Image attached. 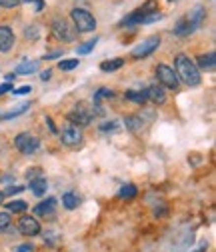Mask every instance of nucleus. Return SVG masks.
Instances as JSON below:
<instances>
[{
  "mask_svg": "<svg viewBox=\"0 0 216 252\" xmlns=\"http://www.w3.org/2000/svg\"><path fill=\"white\" fill-rule=\"evenodd\" d=\"M174 68H176V76L178 80H182L184 84H188V86H198L202 76H200V68L194 64V60L186 54H178L174 58Z\"/></svg>",
  "mask_w": 216,
  "mask_h": 252,
  "instance_id": "nucleus-1",
  "label": "nucleus"
},
{
  "mask_svg": "<svg viewBox=\"0 0 216 252\" xmlns=\"http://www.w3.org/2000/svg\"><path fill=\"white\" fill-rule=\"evenodd\" d=\"M70 16H72L76 32H92V30L96 28V18L84 8H74L70 12Z\"/></svg>",
  "mask_w": 216,
  "mask_h": 252,
  "instance_id": "nucleus-2",
  "label": "nucleus"
},
{
  "mask_svg": "<svg viewBox=\"0 0 216 252\" xmlns=\"http://www.w3.org/2000/svg\"><path fill=\"white\" fill-rule=\"evenodd\" d=\"M156 78H158V84L164 86V88H170V90H176L180 80L174 72V68H170L168 64H158L156 66Z\"/></svg>",
  "mask_w": 216,
  "mask_h": 252,
  "instance_id": "nucleus-3",
  "label": "nucleus"
},
{
  "mask_svg": "<svg viewBox=\"0 0 216 252\" xmlns=\"http://www.w3.org/2000/svg\"><path fill=\"white\" fill-rule=\"evenodd\" d=\"M14 146L22 154H34L38 150V146H40V140L34 134H30V132H22V134H18L14 138Z\"/></svg>",
  "mask_w": 216,
  "mask_h": 252,
  "instance_id": "nucleus-4",
  "label": "nucleus"
},
{
  "mask_svg": "<svg viewBox=\"0 0 216 252\" xmlns=\"http://www.w3.org/2000/svg\"><path fill=\"white\" fill-rule=\"evenodd\" d=\"M52 32L58 40H62V42H72L76 38V28H72L66 20L62 18H56L52 22Z\"/></svg>",
  "mask_w": 216,
  "mask_h": 252,
  "instance_id": "nucleus-5",
  "label": "nucleus"
},
{
  "mask_svg": "<svg viewBox=\"0 0 216 252\" xmlns=\"http://www.w3.org/2000/svg\"><path fill=\"white\" fill-rule=\"evenodd\" d=\"M158 46H160V36H148L146 40H142L140 44L134 46V50H132V58H136V60L146 58V56H150L154 50H156Z\"/></svg>",
  "mask_w": 216,
  "mask_h": 252,
  "instance_id": "nucleus-6",
  "label": "nucleus"
},
{
  "mask_svg": "<svg viewBox=\"0 0 216 252\" xmlns=\"http://www.w3.org/2000/svg\"><path fill=\"white\" fill-rule=\"evenodd\" d=\"M60 140H62L66 146H78L82 142V128L76 124H66L62 132H60Z\"/></svg>",
  "mask_w": 216,
  "mask_h": 252,
  "instance_id": "nucleus-7",
  "label": "nucleus"
},
{
  "mask_svg": "<svg viewBox=\"0 0 216 252\" xmlns=\"http://www.w3.org/2000/svg\"><path fill=\"white\" fill-rule=\"evenodd\" d=\"M92 114H94V110H88L86 104H78L76 108H72V110L68 112V120L82 128V126H88V124H90Z\"/></svg>",
  "mask_w": 216,
  "mask_h": 252,
  "instance_id": "nucleus-8",
  "label": "nucleus"
},
{
  "mask_svg": "<svg viewBox=\"0 0 216 252\" xmlns=\"http://www.w3.org/2000/svg\"><path fill=\"white\" fill-rule=\"evenodd\" d=\"M18 232L24 234V236H36L40 232V224L34 216L30 214H24L20 220H18Z\"/></svg>",
  "mask_w": 216,
  "mask_h": 252,
  "instance_id": "nucleus-9",
  "label": "nucleus"
},
{
  "mask_svg": "<svg viewBox=\"0 0 216 252\" xmlns=\"http://www.w3.org/2000/svg\"><path fill=\"white\" fill-rule=\"evenodd\" d=\"M144 92H146V98L152 100L154 104H164L166 102V88L160 86V84H152Z\"/></svg>",
  "mask_w": 216,
  "mask_h": 252,
  "instance_id": "nucleus-10",
  "label": "nucleus"
},
{
  "mask_svg": "<svg viewBox=\"0 0 216 252\" xmlns=\"http://www.w3.org/2000/svg\"><path fill=\"white\" fill-rule=\"evenodd\" d=\"M54 212H56V198H46L34 206V214L42 218H54Z\"/></svg>",
  "mask_w": 216,
  "mask_h": 252,
  "instance_id": "nucleus-11",
  "label": "nucleus"
},
{
  "mask_svg": "<svg viewBox=\"0 0 216 252\" xmlns=\"http://www.w3.org/2000/svg\"><path fill=\"white\" fill-rule=\"evenodd\" d=\"M14 46V32L10 26H0V52H10Z\"/></svg>",
  "mask_w": 216,
  "mask_h": 252,
  "instance_id": "nucleus-12",
  "label": "nucleus"
},
{
  "mask_svg": "<svg viewBox=\"0 0 216 252\" xmlns=\"http://www.w3.org/2000/svg\"><path fill=\"white\" fill-rule=\"evenodd\" d=\"M194 26L190 24V20L186 18V16H182L178 22H176V26H174V34L176 36H188V34H192L194 32Z\"/></svg>",
  "mask_w": 216,
  "mask_h": 252,
  "instance_id": "nucleus-13",
  "label": "nucleus"
},
{
  "mask_svg": "<svg viewBox=\"0 0 216 252\" xmlns=\"http://www.w3.org/2000/svg\"><path fill=\"white\" fill-rule=\"evenodd\" d=\"M194 64H196L198 68H202V70H212V68H214V64H216V56H214V52L200 54V56L196 58Z\"/></svg>",
  "mask_w": 216,
  "mask_h": 252,
  "instance_id": "nucleus-14",
  "label": "nucleus"
},
{
  "mask_svg": "<svg viewBox=\"0 0 216 252\" xmlns=\"http://www.w3.org/2000/svg\"><path fill=\"white\" fill-rule=\"evenodd\" d=\"M28 186H30V190H32L36 196H44V194H46V188H48L46 178H42V176L32 178V180H28Z\"/></svg>",
  "mask_w": 216,
  "mask_h": 252,
  "instance_id": "nucleus-15",
  "label": "nucleus"
},
{
  "mask_svg": "<svg viewBox=\"0 0 216 252\" xmlns=\"http://www.w3.org/2000/svg\"><path fill=\"white\" fill-rule=\"evenodd\" d=\"M122 64H124V58H112V60H104V62H100V70H102V72H114V70L122 68Z\"/></svg>",
  "mask_w": 216,
  "mask_h": 252,
  "instance_id": "nucleus-16",
  "label": "nucleus"
},
{
  "mask_svg": "<svg viewBox=\"0 0 216 252\" xmlns=\"http://www.w3.org/2000/svg\"><path fill=\"white\" fill-rule=\"evenodd\" d=\"M38 70V62H22V64H18L16 66V70H14V74H24V76H28V74H34Z\"/></svg>",
  "mask_w": 216,
  "mask_h": 252,
  "instance_id": "nucleus-17",
  "label": "nucleus"
},
{
  "mask_svg": "<svg viewBox=\"0 0 216 252\" xmlns=\"http://www.w3.org/2000/svg\"><path fill=\"white\" fill-rule=\"evenodd\" d=\"M126 100L134 102V104H144L148 98H146V92L144 90H126Z\"/></svg>",
  "mask_w": 216,
  "mask_h": 252,
  "instance_id": "nucleus-18",
  "label": "nucleus"
},
{
  "mask_svg": "<svg viewBox=\"0 0 216 252\" xmlns=\"http://www.w3.org/2000/svg\"><path fill=\"white\" fill-rule=\"evenodd\" d=\"M136 194H138V188L134 184H126V186H122L120 190H118V198H122V200H130Z\"/></svg>",
  "mask_w": 216,
  "mask_h": 252,
  "instance_id": "nucleus-19",
  "label": "nucleus"
},
{
  "mask_svg": "<svg viewBox=\"0 0 216 252\" xmlns=\"http://www.w3.org/2000/svg\"><path fill=\"white\" fill-rule=\"evenodd\" d=\"M62 204H64L66 210H74V208H78L80 198H78V194H74V192H66V194L62 196Z\"/></svg>",
  "mask_w": 216,
  "mask_h": 252,
  "instance_id": "nucleus-20",
  "label": "nucleus"
},
{
  "mask_svg": "<svg viewBox=\"0 0 216 252\" xmlns=\"http://www.w3.org/2000/svg\"><path fill=\"white\" fill-rule=\"evenodd\" d=\"M6 208H8L10 214H20V212H24L28 208V204L24 200H12V202L6 204Z\"/></svg>",
  "mask_w": 216,
  "mask_h": 252,
  "instance_id": "nucleus-21",
  "label": "nucleus"
},
{
  "mask_svg": "<svg viewBox=\"0 0 216 252\" xmlns=\"http://www.w3.org/2000/svg\"><path fill=\"white\" fill-rule=\"evenodd\" d=\"M28 108H30V104H28V102H24V104H20L18 108H14V110H10V112L2 114V116H0V120H8V118H16V116L24 114V110H28Z\"/></svg>",
  "mask_w": 216,
  "mask_h": 252,
  "instance_id": "nucleus-22",
  "label": "nucleus"
},
{
  "mask_svg": "<svg viewBox=\"0 0 216 252\" xmlns=\"http://www.w3.org/2000/svg\"><path fill=\"white\" fill-rule=\"evenodd\" d=\"M78 58H66V60H60V64H58V68L60 70H74V68H78Z\"/></svg>",
  "mask_w": 216,
  "mask_h": 252,
  "instance_id": "nucleus-23",
  "label": "nucleus"
},
{
  "mask_svg": "<svg viewBox=\"0 0 216 252\" xmlns=\"http://www.w3.org/2000/svg\"><path fill=\"white\" fill-rule=\"evenodd\" d=\"M96 42H98V38L94 36L92 40H88V42H84V44H80L78 48H76V54H90V50L96 46Z\"/></svg>",
  "mask_w": 216,
  "mask_h": 252,
  "instance_id": "nucleus-24",
  "label": "nucleus"
},
{
  "mask_svg": "<svg viewBox=\"0 0 216 252\" xmlns=\"http://www.w3.org/2000/svg\"><path fill=\"white\" fill-rule=\"evenodd\" d=\"M10 224H12L10 212H0V232H4V230H10Z\"/></svg>",
  "mask_w": 216,
  "mask_h": 252,
  "instance_id": "nucleus-25",
  "label": "nucleus"
},
{
  "mask_svg": "<svg viewBox=\"0 0 216 252\" xmlns=\"http://www.w3.org/2000/svg\"><path fill=\"white\" fill-rule=\"evenodd\" d=\"M126 126H128L130 130H140L142 128V118L130 116V118H126Z\"/></svg>",
  "mask_w": 216,
  "mask_h": 252,
  "instance_id": "nucleus-26",
  "label": "nucleus"
},
{
  "mask_svg": "<svg viewBox=\"0 0 216 252\" xmlns=\"http://www.w3.org/2000/svg\"><path fill=\"white\" fill-rule=\"evenodd\" d=\"M112 90L110 88H100V90H96V94H94V102H100L102 98H108V96H112Z\"/></svg>",
  "mask_w": 216,
  "mask_h": 252,
  "instance_id": "nucleus-27",
  "label": "nucleus"
},
{
  "mask_svg": "<svg viewBox=\"0 0 216 252\" xmlns=\"http://www.w3.org/2000/svg\"><path fill=\"white\" fill-rule=\"evenodd\" d=\"M20 2H22V0H0V6H2V8H14Z\"/></svg>",
  "mask_w": 216,
  "mask_h": 252,
  "instance_id": "nucleus-28",
  "label": "nucleus"
},
{
  "mask_svg": "<svg viewBox=\"0 0 216 252\" xmlns=\"http://www.w3.org/2000/svg\"><path fill=\"white\" fill-rule=\"evenodd\" d=\"M116 126H118V122H104V124L100 126V130H102V132H114Z\"/></svg>",
  "mask_w": 216,
  "mask_h": 252,
  "instance_id": "nucleus-29",
  "label": "nucleus"
},
{
  "mask_svg": "<svg viewBox=\"0 0 216 252\" xmlns=\"http://www.w3.org/2000/svg\"><path fill=\"white\" fill-rule=\"evenodd\" d=\"M22 190H24L22 186H10V188H6V190H4V194L6 196H14V194H20Z\"/></svg>",
  "mask_w": 216,
  "mask_h": 252,
  "instance_id": "nucleus-30",
  "label": "nucleus"
},
{
  "mask_svg": "<svg viewBox=\"0 0 216 252\" xmlns=\"http://www.w3.org/2000/svg\"><path fill=\"white\" fill-rule=\"evenodd\" d=\"M56 238H58V234L46 232V234H44V244H46V242H48V244H54V242H56Z\"/></svg>",
  "mask_w": 216,
  "mask_h": 252,
  "instance_id": "nucleus-31",
  "label": "nucleus"
},
{
  "mask_svg": "<svg viewBox=\"0 0 216 252\" xmlns=\"http://www.w3.org/2000/svg\"><path fill=\"white\" fill-rule=\"evenodd\" d=\"M10 90H12V84H10V82L0 84V96H2V94H6V92H10Z\"/></svg>",
  "mask_w": 216,
  "mask_h": 252,
  "instance_id": "nucleus-32",
  "label": "nucleus"
},
{
  "mask_svg": "<svg viewBox=\"0 0 216 252\" xmlns=\"http://www.w3.org/2000/svg\"><path fill=\"white\" fill-rule=\"evenodd\" d=\"M22 2H28V4H30V2H34V4H36V10H42V8H44V2H42V0H22Z\"/></svg>",
  "mask_w": 216,
  "mask_h": 252,
  "instance_id": "nucleus-33",
  "label": "nucleus"
},
{
  "mask_svg": "<svg viewBox=\"0 0 216 252\" xmlns=\"http://www.w3.org/2000/svg\"><path fill=\"white\" fill-rule=\"evenodd\" d=\"M28 92H30V86H20V88H16V90H14L16 96H18V94H28Z\"/></svg>",
  "mask_w": 216,
  "mask_h": 252,
  "instance_id": "nucleus-34",
  "label": "nucleus"
},
{
  "mask_svg": "<svg viewBox=\"0 0 216 252\" xmlns=\"http://www.w3.org/2000/svg\"><path fill=\"white\" fill-rule=\"evenodd\" d=\"M60 54H62V50H56V52H50V54H44L46 60H52V58H58Z\"/></svg>",
  "mask_w": 216,
  "mask_h": 252,
  "instance_id": "nucleus-35",
  "label": "nucleus"
},
{
  "mask_svg": "<svg viewBox=\"0 0 216 252\" xmlns=\"http://www.w3.org/2000/svg\"><path fill=\"white\" fill-rule=\"evenodd\" d=\"M16 252H32V244H26V246H18Z\"/></svg>",
  "mask_w": 216,
  "mask_h": 252,
  "instance_id": "nucleus-36",
  "label": "nucleus"
},
{
  "mask_svg": "<svg viewBox=\"0 0 216 252\" xmlns=\"http://www.w3.org/2000/svg\"><path fill=\"white\" fill-rule=\"evenodd\" d=\"M46 124L50 126V132H52V134H56V126H54V122H52V118H46Z\"/></svg>",
  "mask_w": 216,
  "mask_h": 252,
  "instance_id": "nucleus-37",
  "label": "nucleus"
},
{
  "mask_svg": "<svg viewBox=\"0 0 216 252\" xmlns=\"http://www.w3.org/2000/svg\"><path fill=\"white\" fill-rule=\"evenodd\" d=\"M50 76H52V72H50V70H44V72H42V74H40V78H42V80H44V82H46V80H48V78H50Z\"/></svg>",
  "mask_w": 216,
  "mask_h": 252,
  "instance_id": "nucleus-38",
  "label": "nucleus"
},
{
  "mask_svg": "<svg viewBox=\"0 0 216 252\" xmlns=\"http://www.w3.org/2000/svg\"><path fill=\"white\" fill-rule=\"evenodd\" d=\"M6 198V194H4V190H0V202H2Z\"/></svg>",
  "mask_w": 216,
  "mask_h": 252,
  "instance_id": "nucleus-39",
  "label": "nucleus"
},
{
  "mask_svg": "<svg viewBox=\"0 0 216 252\" xmlns=\"http://www.w3.org/2000/svg\"><path fill=\"white\" fill-rule=\"evenodd\" d=\"M204 250H206V244H202V246H200L198 250H194V252H204Z\"/></svg>",
  "mask_w": 216,
  "mask_h": 252,
  "instance_id": "nucleus-40",
  "label": "nucleus"
},
{
  "mask_svg": "<svg viewBox=\"0 0 216 252\" xmlns=\"http://www.w3.org/2000/svg\"><path fill=\"white\" fill-rule=\"evenodd\" d=\"M170 2H174V0H170Z\"/></svg>",
  "mask_w": 216,
  "mask_h": 252,
  "instance_id": "nucleus-41",
  "label": "nucleus"
}]
</instances>
